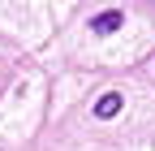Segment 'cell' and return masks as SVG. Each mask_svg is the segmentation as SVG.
Returning a JSON list of instances; mask_svg holds the SVG:
<instances>
[{"instance_id": "cell-2", "label": "cell", "mask_w": 155, "mask_h": 151, "mask_svg": "<svg viewBox=\"0 0 155 151\" xmlns=\"http://www.w3.org/2000/svg\"><path fill=\"white\" fill-rule=\"evenodd\" d=\"M121 91H104V95H99V104H95V117H99V121H108V117H116V112H121Z\"/></svg>"}, {"instance_id": "cell-1", "label": "cell", "mask_w": 155, "mask_h": 151, "mask_svg": "<svg viewBox=\"0 0 155 151\" xmlns=\"http://www.w3.org/2000/svg\"><path fill=\"white\" fill-rule=\"evenodd\" d=\"M121 26H125V13L121 9H104V13L91 17V35H112V30H121Z\"/></svg>"}]
</instances>
